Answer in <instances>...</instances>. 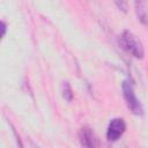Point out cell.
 Wrapping results in <instances>:
<instances>
[{
	"instance_id": "cell-1",
	"label": "cell",
	"mask_w": 148,
	"mask_h": 148,
	"mask_svg": "<svg viewBox=\"0 0 148 148\" xmlns=\"http://www.w3.org/2000/svg\"><path fill=\"white\" fill-rule=\"evenodd\" d=\"M120 45L136 59H142L145 56V49L141 40L130 30L123 31L120 36Z\"/></svg>"
},
{
	"instance_id": "cell-2",
	"label": "cell",
	"mask_w": 148,
	"mask_h": 148,
	"mask_svg": "<svg viewBox=\"0 0 148 148\" xmlns=\"http://www.w3.org/2000/svg\"><path fill=\"white\" fill-rule=\"evenodd\" d=\"M121 91H123L124 99H125L128 109L131 110V112L135 116H142L143 114V106H142L141 102L139 101V98L136 97V95L134 92L133 84L131 83V81H128V80L123 81Z\"/></svg>"
},
{
	"instance_id": "cell-3",
	"label": "cell",
	"mask_w": 148,
	"mask_h": 148,
	"mask_svg": "<svg viewBox=\"0 0 148 148\" xmlns=\"http://www.w3.org/2000/svg\"><path fill=\"white\" fill-rule=\"evenodd\" d=\"M126 131V123L123 118H113L110 120L106 128V140L110 142H114L121 138V135Z\"/></svg>"
},
{
	"instance_id": "cell-4",
	"label": "cell",
	"mask_w": 148,
	"mask_h": 148,
	"mask_svg": "<svg viewBox=\"0 0 148 148\" xmlns=\"http://www.w3.org/2000/svg\"><path fill=\"white\" fill-rule=\"evenodd\" d=\"M79 140H80L81 146L87 147V148H94V147H97L99 145L95 134H94V132H92V130L89 126H83L80 130Z\"/></svg>"
},
{
	"instance_id": "cell-5",
	"label": "cell",
	"mask_w": 148,
	"mask_h": 148,
	"mask_svg": "<svg viewBox=\"0 0 148 148\" xmlns=\"http://www.w3.org/2000/svg\"><path fill=\"white\" fill-rule=\"evenodd\" d=\"M134 8L138 20L143 24H148V7L146 0H134Z\"/></svg>"
},
{
	"instance_id": "cell-6",
	"label": "cell",
	"mask_w": 148,
	"mask_h": 148,
	"mask_svg": "<svg viewBox=\"0 0 148 148\" xmlns=\"http://www.w3.org/2000/svg\"><path fill=\"white\" fill-rule=\"evenodd\" d=\"M61 95H62L64 99H66L67 102H72V99H73V90H72L71 84L67 81L62 82V84H61Z\"/></svg>"
},
{
	"instance_id": "cell-7",
	"label": "cell",
	"mask_w": 148,
	"mask_h": 148,
	"mask_svg": "<svg viewBox=\"0 0 148 148\" xmlns=\"http://www.w3.org/2000/svg\"><path fill=\"white\" fill-rule=\"evenodd\" d=\"M114 5L117 6V8L123 12V13H127L128 10V0H113Z\"/></svg>"
},
{
	"instance_id": "cell-8",
	"label": "cell",
	"mask_w": 148,
	"mask_h": 148,
	"mask_svg": "<svg viewBox=\"0 0 148 148\" xmlns=\"http://www.w3.org/2000/svg\"><path fill=\"white\" fill-rule=\"evenodd\" d=\"M6 31H7V23L5 21H1V38L5 37Z\"/></svg>"
}]
</instances>
